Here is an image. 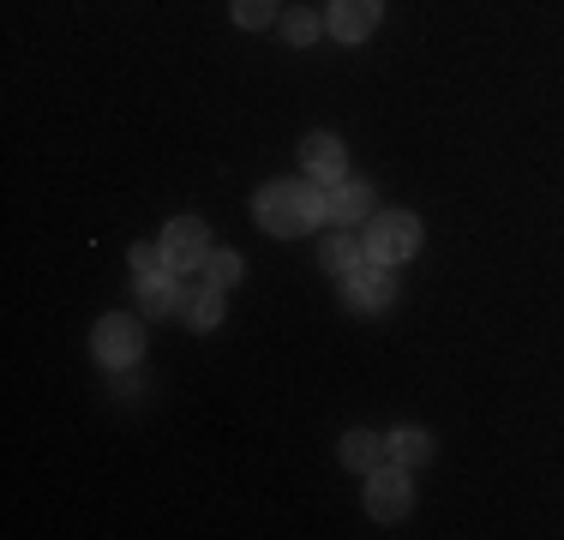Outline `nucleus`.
<instances>
[{"label": "nucleus", "mask_w": 564, "mask_h": 540, "mask_svg": "<svg viewBox=\"0 0 564 540\" xmlns=\"http://www.w3.org/2000/svg\"><path fill=\"white\" fill-rule=\"evenodd\" d=\"M318 210H325V193L306 181H271L259 193V223L271 235H306L318 223Z\"/></svg>", "instance_id": "obj_1"}, {"label": "nucleus", "mask_w": 564, "mask_h": 540, "mask_svg": "<svg viewBox=\"0 0 564 540\" xmlns=\"http://www.w3.org/2000/svg\"><path fill=\"white\" fill-rule=\"evenodd\" d=\"M414 252H421V216H414V210H379V216H372L367 259L402 264V259H414Z\"/></svg>", "instance_id": "obj_2"}, {"label": "nucleus", "mask_w": 564, "mask_h": 540, "mask_svg": "<svg viewBox=\"0 0 564 540\" xmlns=\"http://www.w3.org/2000/svg\"><path fill=\"white\" fill-rule=\"evenodd\" d=\"M414 505V486H409V468H372L367 475V510L379 522H402Z\"/></svg>", "instance_id": "obj_3"}, {"label": "nucleus", "mask_w": 564, "mask_h": 540, "mask_svg": "<svg viewBox=\"0 0 564 540\" xmlns=\"http://www.w3.org/2000/svg\"><path fill=\"white\" fill-rule=\"evenodd\" d=\"M163 259L169 270H186V264H205L210 259V228L198 216H174L163 228Z\"/></svg>", "instance_id": "obj_4"}, {"label": "nucleus", "mask_w": 564, "mask_h": 540, "mask_svg": "<svg viewBox=\"0 0 564 540\" xmlns=\"http://www.w3.org/2000/svg\"><path fill=\"white\" fill-rule=\"evenodd\" d=\"M144 355V331L132 318H102L97 324V360H109V367H132V360Z\"/></svg>", "instance_id": "obj_5"}, {"label": "nucleus", "mask_w": 564, "mask_h": 540, "mask_svg": "<svg viewBox=\"0 0 564 540\" xmlns=\"http://www.w3.org/2000/svg\"><path fill=\"white\" fill-rule=\"evenodd\" d=\"M379 12H384V0H330V36L337 43H360V36H372Z\"/></svg>", "instance_id": "obj_6"}, {"label": "nucleus", "mask_w": 564, "mask_h": 540, "mask_svg": "<svg viewBox=\"0 0 564 540\" xmlns=\"http://www.w3.org/2000/svg\"><path fill=\"white\" fill-rule=\"evenodd\" d=\"M301 162H306V174H313V181H325V186H337V181H343V169H348L337 132H313V139L301 144Z\"/></svg>", "instance_id": "obj_7"}, {"label": "nucleus", "mask_w": 564, "mask_h": 540, "mask_svg": "<svg viewBox=\"0 0 564 540\" xmlns=\"http://www.w3.org/2000/svg\"><path fill=\"white\" fill-rule=\"evenodd\" d=\"M391 294H397V282L384 277V264L379 259H367V264H355L348 270V306H391Z\"/></svg>", "instance_id": "obj_8"}, {"label": "nucleus", "mask_w": 564, "mask_h": 540, "mask_svg": "<svg viewBox=\"0 0 564 540\" xmlns=\"http://www.w3.org/2000/svg\"><path fill=\"white\" fill-rule=\"evenodd\" d=\"M325 216L330 223H360V216H372V186L367 181H337L325 193Z\"/></svg>", "instance_id": "obj_9"}, {"label": "nucleus", "mask_w": 564, "mask_h": 540, "mask_svg": "<svg viewBox=\"0 0 564 540\" xmlns=\"http://www.w3.org/2000/svg\"><path fill=\"white\" fill-rule=\"evenodd\" d=\"M181 294H186V289L169 277V270H156V277H144V282H139V301H144V313H151V318L174 313V306H181Z\"/></svg>", "instance_id": "obj_10"}, {"label": "nucleus", "mask_w": 564, "mask_h": 540, "mask_svg": "<svg viewBox=\"0 0 564 540\" xmlns=\"http://www.w3.org/2000/svg\"><path fill=\"white\" fill-rule=\"evenodd\" d=\"M181 306H186V318H193L198 331H210V324L223 318V289L217 282H193V289L181 294Z\"/></svg>", "instance_id": "obj_11"}, {"label": "nucleus", "mask_w": 564, "mask_h": 540, "mask_svg": "<svg viewBox=\"0 0 564 540\" xmlns=\"http://www.w3.org/2000/svg\"><path fill=\"white\" fill-rule=\"evenodd\" d=\"M426 456H433V439H426L421 426H397L391 432V463L397 468H421Z\"/></svg>", "instance_id": "obj_12"}, {"label": "nucleus", "mask_w": 564, "mask_h": 540, "mask_svg": "<svg viewBox=\"0 0 564 540\" xmlns=\"http://www.w3.org/2000/svg\"><path fill=\"white\" fill-rule=\"evenodd\" d=\"M379 456H384V444L372 439V432H348V439H343V463L355 468V475H372Z\"/></svg>", "instance_id": "obj_13"}, {"label": "nucleus", "mask_w": 564, "mask_h": 540, "mask_svg": "<svg viewBox=\"0 0 564 540\" xmlns=\"http://www.w3.org/2000/svg\"><path fill=\"white\" fill-rule=\"evenodd\" d=\"M325 264L330 270H355V264H367V240H348V235H337V240H325Z\"/></svg>", "instance_id": "obj_14"}, {"label": "nucleus", "mask_w": 564, "mask_h": 540, "mask_svg": "<svg viewBox=\"0 0 564 540\" xmlns=\"http://www.w3.org/2000/svg\"><path fill=\"white\" fill-rule=\"evenodd\" d=\"M205 282L235 289V282H240V259H235V252H210V259H205Z\"/></svg>", "instance_id": "obj_15"}, {"label": "nucleus", "mask_w": 564, "mask_h": 540, "mask_svg": "<svg viewBox=\"0 0 564 540\" xmlns=\"http://www.w3.org/2000/svg\"><path fill=\"white\" fill-rule=\"evenodd\" d=\"M318 31H325V24L313 19V12H289V19H282V36H289V43H318Z\"/></svg>", "instance_id": "obj_16"}, {"label": "nucleus", "mask_w": 564, "mask_h": 540, "mask_svg": "<svg viewBox=\"0 0 564 540\" xmlns=\"http://www.w3.org/2000/svg\"><path fill=\"white\" fill-rule=\"evenodd\" d=\"M235 19L247 24V31H264V24L276 19V0H235Z\"/></svg>", "instance_id": "obj_17"}, {"label": "nucleus", "mask_w": 564, "mask_h": 540, "mask_svg": "<svg viewBox=\"0 0 564 540\" xmlns=\"http://www.w3.org/2000/svg\"><path fill=\"white\" fill-rule=\"evenodd\" d=\"M163 264H169L163 247H132V270H139V277H156Z\"/></svg>", "instance_id": "obj_18"}]
</instances>
